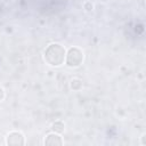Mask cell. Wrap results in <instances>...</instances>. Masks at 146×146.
Listing matches in <instances>:
<instances>
[{"label": "cell", "mask_w": 146, "mask_h": 146, "mask_svg": "<svg viewBox=\"0 0 146 146\" xmlns=\"http://www.w3.org/2000/svg\"><path fill=\"white\" fill-rule=\"evenodd\" d=\"M65 49L58 43L49 44L44 50V59L51 66H59L63 64L65 58Z\"/></svg>", "instance_id": "cell-1"}, {"label": "cell", "mask_w": 146, "mask_h": 146, "mask_svg": "<svg viewBox=\"0 0 146 146\" xmlns=\"http://www.w3.org/2000/svg\"><path fill=\"white\" fill-rule=\"evenodd\" d=\"M24 137L18 131H13L7 136V144L8 145H24Z\"/></svg>", "instance_id": "cell-3"}, {"label": "cell", "mask_w": 146, "mask_h": 146, "mask_svg": "<svg viewBox=\"0 0 146 146\" xmlns=\"http://www.w3.org/2000/svg\"><path fill=\"white\" fill-rule=\"evenodd\" d=\"M82 60H83V52L79 48L73 47V48L68 49V52L66 55V64H67V66L76 67L82 63Z\"/></svg>", "instance_id": "cell-2"}, {"label": "cell", "mask_w": 146, "mask_h": 146, "mask_svg": "<svg viewBox=\"0 0 146 146\" xmlns=\"http://www.w3.org/2000/svg\"><path fill=\"white\" fill-rule=\"evenodd\" d=\"M44 144L46 145H63V140H62V138L58 135L50 133L44 139Z\"/></svg>", "instance_id": "cell-4"}, {"label": "cell", "mask_w": 146, "mask_h": 146, "mask_svg": "<svg viewBox=\"0 0 146 146\" xmlns=\"http://www.w3.org/2000/svg\"><path fill=\"white\" fill-rule=\"evenodd\" d=\"M84 8H86L87 10H91V9H92V5H91L90 2H86V5H84Z\"/></svg>", "instance_id": "cell-7"}, {"label": "cell", "mask_w": 146, "mask_h": 146, "mask_svg": "<svg viewBox=\"0 0 146 146\" xmlns=\"http://www.w3.org/2000/svg\"><path fill=\"white\" fill-rule=\"evenodd\" d=\"M52 130L55 132H58V133L64 132V123L60 121H56L55 123H52Z\"/></svg>", "instance_id": "cell-5"}, {"label": "cell", "mask_w": 146, "mask_h": 146, "mask_svg": "<svg viewBox=\"0 0 146 146\" xmlns=\"http://www.w3.org/2000/svg\"><path fill=\"white\" fill-rule=\"evenodd\" d=\"M71 87H72V89H74V90H79V89L82 87V82H81L80 80H78V79H75V80H72Z\"/></svg>", "instance_id": "cell-6"}, {"label": "cell", "mask_w": 146, "mask_h": 146, "mask_svg": "<svg viewBox=\"0 0 146 146\" xmlns=\"http://www.w3.org/2000/svg\"><path fill=\"white\" fill-rule=\"evenodd\" d=\"M3 96H5V94H3V90H2L1 88H0V100H2Z\"/></svg>", "instance_id": "cell-8"}]
</instances>
